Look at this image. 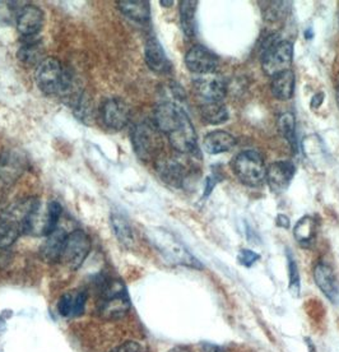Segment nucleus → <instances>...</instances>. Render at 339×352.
<instances>
[{
	"instance_id": "nucleus-1",
	"label": "nucleus",
	"mask_w": 339,
	"mask_h": 352,
	"mask_svg": "<svg viewBox=\"0 0 339 352\" xmlns=\"http://www.w3.org/2000/svg\"><path fill=\"white\" fill-rule=\"evenodd\" d=\"M35 80L37 87L49 96L72 97V102L78 96L76 92L74 78L63 64L55 58H45L36 67Z\"/></svg>"
},
{
	"instance_id": "nucleus-2",
	"label": "nucleus",
	"mask_w": 339,
	"mask_h": 352,
	"mask_svg": "<svg viewBox=\"0 0 339 352\" xmlns=\"http://www.w3.org/2000/svg\"><path fill=\"white\" fill-rule=\"evenodd\" d=\"M147 235L151 244L156 248L168 262L190 267L195 270L203 268L199 261L193 256L183 243L168 230L155 228V229L148 230Z\"/></svg>"
},
{
	"instance_id": "nucleus-3",
	"label": "nucleus",
	"mask_w": 339,
	"mask_h": 352,
	"mask_svg": "<svg viewBox=\"0 0 339 352\" xmlns=\"http://www.w3.org/2000/svg\"><path fill=\"white\" fill-rule=\"evenodd\" d=\"M294 59V45L287 40H279L277 36H270L264 43L261 54V69L274 77L282 72L289 71Z\"/></svg>"
},
{
	"instance_id": "nucleus-4",
	"label": "nucleus",
	"mask_w": 339,
	"mask_h": 352,
	"mask_svg": "<svg viewBox=\"0 0 339 352\" xmlns=\"http://www.w3.org/2000/svg\"><path fill=\"white\" fill-rule=\"evenodd\" d=\"M131 143L137 156L143 161L156 159L164 148L162 133L153 122H140L131 131Z\"/></svg>"
},
{
	"instance_id": "nucleus-5",
	"label": "nucleus",
	"mask_w": 339,
	"mask_h": 352,
	"mask_svg": "<svg viewBox=\"0 0 339 352\" xmlns=\"http://www.w3.org/2000/svg\"><path fill=\"white\" fill-rule=\"evenodd\" d=\"M232 168L237 179L246 186L258 188L267 177V166L258 151L240 152L232 161Z\"/></svg>"
},
{
	"instance_id": "nucleus-6",
	"label": "nucleus",
	"mask_w": 339,
	"mask_h": 352,
	"mask_svg": "<svg viewBox=\"0 0 339 352\" xmlns=\"http://www.w3.org/2000/svg\"><path fill=\"white\" fill-rule=\"evenodd\" d=\"M131 308L129 295L122 282H109L104 287L100 301V316L106 320H116L125 317Z\"/></svg>"
},
{
	"instance_id": "nucleus-7",
	"label": "nucleus",
	"mask_w": 339,
	"mask_h": 352,
	"mask_svg": "<svg viewBox=\"0 0 339 352\" xmlns=\"http://www.w3.org/2000/svg\"><path fill=\"white\" fill-rule=\"evenodd\" d=\"M89 250L91 240L88 238L87 234L82 230H76L68 235L61 261L70 271H76L86 261Z\"/></svg>"
},
{
	"instance_id": "nucleus-8",
	"label": "nucleus",
	"mask_w": 339,
	"mask_h": 352,
	"mask_svg": "<svg viewBox=\"0 0 339 352\" xmlns=\"http://www.w3.org/2000/svg\"><path fill=\"white\" fill-rule=\"evenodd\" d=\"M101 120L111 131H122L131 120L129 105L120 97H110L101 106Z\"/></svg>"
},
{
	"instance_id": "nucleus-9",
	"label": "nucleus",
	"mask_w": 339,
	"mask_h": 352,
	"mask_svg": "<svg viewBox=\"0 0 339 352\" xmlns=\"http://www.w3.org/2000/svg\"><path fill=\"white\" fill-rule=\"evenodd\" d=\"M188 118L183 107L175 102H162L155 110V122L160 132L168 135Z\"/></svg>"
},
{
	"instance_id": "nucleus-10",
	"label": "nucleus",
	"mask_w": 339,
	"mask_h": 352,
	"mask_svg": "<svg viewBox=\"0 0 339 352\" xmlns=\"http://www.w3.org/2000/svg\"><path fill=\"white\" fill-rule=\"evenodd\" d=\"M185 64L188 69L199 76L212 74L217 68L218 59L207 47L197 45L185 55Z\"/></svg>"
},
{
	"instance_id": "nucleus-11",
	"label": "nucleus",
	"mask_w": 339,
	"mask_h": 352,
	"mask_svg": "<svg viewBox=\"0 0 339 352\" xmlns=\"http://www.w3.org/2000/svg\"><path fill=\"white\" fill-rule=\"evenodd\" d=\"M194 91L206 102H221L226 96V82L213 73L200 76L194 80Z\"/></svg>"
},
{
	"instance_id": "nucleus-12",
	"label": "nucleus",
	"mask_w": 339,
	"mask_h": 352,
	"mask_svg": "<svg viewBox=\"0 0 339 352\" xmlns=\"http://www.w3.org/2000/svg\"><path fill=\"white\" fill-rule=\"evenodd\" d=\"M170 144L173 148L180 153L185 155H192L198 152V140H197V133L193 126L192 122L189 116L180 124L174 132L170 133L167 135Z\"/></svg>"
},
{
	"instance_id": "nucleus-13",
	"label": "nucleus",
	"mask_w": 339,
	"mask_h": 352,
	"mask_svg": "<svg viewBox=\"0 0 339 352\" xmlns=\"http://www.w3.org/2000/svg\"><path fill=\"white\" fill-rule=\"evenodd\" d=\"M295 173V165L291 161H277L267 168L265 179L274 193H283L291 184Z\"/></svg>"
},
{
	"instance_id": "nucleus-14",
	"label": "nucleus",
	"mask_w": 339,
	"mask_h": 352,
	"mask_svg": "<svg viewBox=\"0 0 339 352\" xmlns=\"http://www.w3.org/2000/svg\"><path fill=\"white\" fill-rule=\"evenodd\" d=\"M45 23V14L43 9L36 6H26L21 9L17 18L18 32L25 37H34L37 35Z\"/></svg>"
},
{
	"instance_id": "nucleus-15",
	"label": "nucleus",
	"mask_w": 339,
	"mask_h": 352,
	"mask_svg": "<svg viewBox=\"0 0 339 352\" xmlns=\"http://www.w3.org/2000/svg\"><path fill=\"white\" fill-rule=\"evenodd\" d=\"M314 278L325 298L333 304H339V281L328 264L319 263L314 270Z\"/></svg>"
},
{
	"instance_id": "nucleus-16",
	"label": "nucleus",
	"mask_w": 339,
	"mask_h": 352,
	"mask_svg": "<svg viewBox=\"0 0 339 352\" xmlns=\"http://www.w3.org/2000/svg\"><path fill=\"white\" fill-rule=\"evenodd\" d=\"M67 239H68V234L65 232V230L61 228L54 230L49 235H46V239L41 247V256L44 258V261L47 263L59 262L67 244Z\"/></svg>"
},
{
	"instance_id": "nucleus-17",
	"label": "nucleus",
	"mask_w": 339,
	"mask_h": 352,
	"mask_svg": "<svg viewBox=\"0 0 339 352\" xmlns=\"http://www.w3.org/2000/svg\"><path fill=\"white\" fill-rule=\"evenodd\" d=\"M144 59L149 69L156 73H167L170 71V63L166 56L165 50L155 36L149 37L146 43Z\"/></svg>"
},
{
	"instance_id": "nucleus-18",
	"label": "nucleus",
	"mask_w": 339,
	"mask_h": 352,
	"mask_svg": "<svg viewBox=\"0 0 339 352\" xmlns=\"http://www.w3.org/2000/svg\"><path fill=\"white\" fill-rule=\"evenodd\" d=\"M236 144V138L225 131H215L206 135L203 147L208 155H219L228 152L234 148Z\"/></svg>"
},
{
	"instance_id": "nucleus-19",
	"label": "nucleus",
	"mask_w": 339,
	"mask_h": 352,
	"mask_svg": "<svg viewBox=\"0 0 339 352\" xmlns=\"http://www.w3.org/2000/svg\"><path fill=\"white\" fill-rule=\"evenodd\" d=\"M157 171L166 184L174 188H182L185 180V170L183 165L174 160H158L156 164Z\"/></svg>"
},
{
	"instance_id": "nucleus-20",
	"label": "nucleus",
	"mask_w": 339,
	"mask_h": 352,
	"mask_svg": "<svg viewBox=\"0 0 339 352\" xmlns=\"http://www.w3.org/2000/svg\"><path fill=\"white\" fill-rule=\"evenodd\" d=\"M270 89L273 96L277 100L286 101L294 96L295 92V74L292 71H286L279 73L273 77Z\"/></svg>"
},
{
	"instance_id": "nucleus-21",
	"label": "nucleus",
	"mask_w": 339,
	"mask_h": 352,
	"mask_svg": "<svg viewBox=\"0 0 339 352\" xmlns=\"http://www.w3.org/2000/svg\"><path fill=\"white\" fill-rule=\"evenodd\" d=\"M118 6L122 14L135 22L146 23L151 18V6L146 0H122Z\"/></svg>"
},
{
	"instance_id": "nucleus-22",
	"label": "nucleus",
	"mask_w": 339,
	"mask_h": 352,
	"mask_svg": "<svg viewBox=\"0 0 339 352\" xmlns=\"http://www.w3.org/2000/svg\"><path fill=\"white\" fill-rule=\"evenodd\" d=\"M318 232V222L311 216H305L298 221L294 229V236L297 243H300L303 247H310L316 238Z\"/></svg>"
},
{
	"instance_id": "nucleus-23",
	"label": "nucleus",
	"mask_w": 339,
	"mask_h": 352,
	"mask_svg": "<svg viewBox=\"0 0 339 352\" xmlns=\"http://www.w3.org/2000/svg\"><path fill=\"white\" fill-rule=\"evenodd\" d=\"M111 221V228H113V234L122 247L131 248L134 244V235L133 230L129 225L128 220L122 216V213L113 212L110 217Z\"/></svg>"
},
{
	"instance_id": "nucleus-24",
	"label": "nucleus",
	"mask_w": 339,
	"mask_h": 352,
	"mask_svg": "<svg viewBox=\"0 0 339 352\" xmlns=\"http://www.w3.org/2000/svg\"><path fill=\"white\" fill-rule=\"evenodd\" d=\"M28 41L26 44L22 45L18 50V59L27 64V65H39L40 63L44 60L43 58L44 55V49L41 44L36 40H30V37H27Z\"/></svg>"
},
{
	"instance_id": "nucleus-25",
	"label": "nucleus",
	"mask_w": 339,
	"mask_h": 352,
	"mask_svg": "<svg viewBox=\"0 0 339 352\" xmlns=\"http://www.w3.org/2000/svg\"><path fill=\"white\" fill-rule=\"evenodd\" d=\"M200 115L206 123L219 125L228 120V111L221 102H206L200 106Z\"/></svg>"
},
{
	"instance_id": "nucleus-26",
	"label": "nucleus",
	"mask_w": 339,
	"mask_h": 352,
	"mask_svg": "<svg viewBox=\"0 0 339 352\" xmlns=\"http://www.w3.org/2000/svg\"><path fill=\"white\" fill-rule=\"evenodd\" d=\"M197 1L185 0L180 3V21L182 28L186 37L192 38L195 35V13H197Z\"/></svg>"
},
{
	"instance_id": "nucleus-27",
	"label": "nucleus",
	"mask_w": 339,
	"mask_h": 352,
	"mask_svg": "<svg viewBox=\"0 0 339 352\" xmlns=\"http://www.w3.org/2000/svg\"><path fill=\"white\" fill-rule=\"evenodd\" d=\"M61 206L56 201H52L47 204V210L45 212L44 220L40 223V235H49L54 230L58 229V222L61 216Z\"/></svg>"
},
{
	"instance_id": "nucleus-28",
	"label": "nucleus",
	"mask_w": 339,
	"mask_h": 352,
	"mask_svg": "<svg viewBox=\"0 0 339 352\" xmlns=\"http://www.w3.org/2000/svg\"><path fill=\"white\" fill-rule=\"evenodd\" d=\"M73 109H74V114L78 118L79 120H82L83 123H89L92 120L94 116V107H92V101L89 100V97L80 92L78 96L74 98Z\"/></svg>"
},
{
	"instance_id": "nucleus-29",
	"label": "nucleus",
	"mask_w": 339,
	"mask_h": 352,
	"mask_svg": "<svg viewBox=\"0 0 339 352\" xmlns=\"http://www.w3.org/2000/svg\"><path fill=\"white\" fill-rule=\"evenodd\" d=\"M278 131L282 137L296 148V119L292 113H285L278 119Z\"/></svg>"
},
{
	"instance_id": "nucleus-30",
	"label": "nucleus",
	"mask_w": 339,
	"mask_h": 352,
	"mask_svg": "<svg viewBox=\"0 0 339 352\" xmlns=\"http://www.w3.org/2000/svg\"><path fill=\"white\" fill-rule=\"evenodd\" d=\"M288 274H289V290L297 296L300 294V273L294 258L288 259Z\"/></svg>"
},
{
	"instance_id": "nucleus-31",
	"label": "nucleus",
	"mask_w": 339,
	"mask_h": 352,
	"mask_svg": "<svg viewBox=\"0 0 339 352\" xmlns=\"http://www.w3.org/2000/svg\"><path fill=\"white\" fill-rule=\"evenodd\" d=\"M58 310L63 317H73L74 316V294L63 295L58 304Z\"/></svg>"
},
{
	"instance_id": "nucleus-32",
	"label": "nucleus",
	"mask_w": 339,
	"mask_h": 352,
	"mask_svg": "<svg viewBox=\"0 0 339 352\" xmlns=\"http://www.w3.org/2000/svg\"><path fill=\"white\" fill-rule=\"evenodd\" d=\"M237 259H239L240 263L243 264V267H252V264L256 263L261 259V256L256 254L252 250H249V249H243L239 253Z\"/></svg>"
},
{
	"instance_id": "nucleus-33",
	"label": "nucleus",
	"mask_w": 339,
	"mask_h": 352,
	"mask_svg": "<svg viewBox=\"0 0 339 352\" xmlns=\"http://www.w3.org/2000/svg\"><path fill=\"white\" fill-rule=\"evenodd\" d=\"M86 302H87V294L86 292L79 291V292L74 294V316L83 314L85 308H86Z\"/></svg>"
},
{
	"instance_id": "nucleus-34",
	"label": "nucleus",
	"mask_w": 339,
	"mask_h": 352,
	"mask_svg": "<svg viewBox=\"0 0 339 352\" xmlns=\"http://www.w3.org/2000/svg\"><path fill=\"white\" fill-rule=\"evenodd\" d=\"M109 352H144L143 347L134 341H127Z\"/></svg>"
},
{
	"instance_id": "nucleus-35",
	"label": "nucleus",
	"mask_w": 339,
	"mask_h": 352,
	"mask_svg": "<svg viewBox=\"0 0 339 352\" xmlns=\"http://www.w3.org/2000/svg\"><path fill=\"white\" fill-rule=\"evenodd\" d=\"M217 184V180L215 176H208L206 180V188H204V194L203 197H208L209 194L212 193L215 185Z\"/></svg>"
},
{
	"instance_id": "nucleus-36",
	"label": "nucleus",
	"mask_w": 339,
	"mask_h": 352,
	"mask_svg": "<svg viewBox=\"0 0 339 352\" xmlns=\"http://www.w3.org/2000/svg\"><path fill=\"white\" fill-rule=\"evenodd\" d=\"M277 225L279 228H283V229H288L289 228V219L285 214H278L277 216Z\"/></svg>"
},
{
	"instance_id": "nucleus-37",
	"label": "nucleus",
	"mask_w": 339,
	"mask_h": 352,
	"mask_svg": "<svg viewBox=\"0 0 339 352\" xmlns=\"http://www.w3.org/2000/svg\"><path fill=\"white\" fill-rule=\"evenodd\" d=\"M322 101H324V94H316L315 96L311 98V106L314 109H318L319 106L322 105Z\"/></svg>"
},
{
	"instance_id": "nucleus-38",
	"label": "nucleus",
	"mask_w": 339,
	"mask_h": 352,
	"mask_svg": "<svg viewBox=\"0 0 339 352\" xmlns=\"http://www.w3.org/2000/svg\"><path fill=\"white\" fill-rule=\"evenodd\" d=\"M161 4H164V7H170L171 4H174V1H161Z\"/></svg>"
},
{
	"instance_id": "nucleus-39",
	"label": "nucleus",
	"mask_w": 339,
	"mask_h": 352,
	"mask_svg": "<svg viewBox=\"0 0 339 352\" xmlns=\"http://www.w3.org/2000/svg\"><path fill=\"white\" fill-rule=\"evenodd\" d=\"M337 104H338V107H339V85H338V91H337Z\"/></svg>"
}]
</instances>
